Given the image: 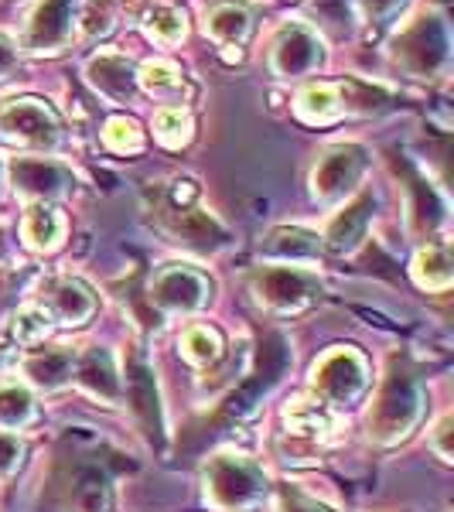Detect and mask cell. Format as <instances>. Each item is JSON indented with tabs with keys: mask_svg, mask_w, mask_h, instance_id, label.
I'll use <instances>...</instances> for the list:
<instances>
[{
	"mask_svg": "<svg viewBox=\"0 0 454 512\" xmlns=\"http://www.w3.org/2000/svg\"><path fill=\"white\" fill-rule=\"evenodd\" d=\"M390 59L410 79H441L451 65V28L441 11H420L403 21L390 41Z\"/></svg>",
	"mask_w": 454,
	"mask_h": 512,
	"instance_id": "6da1fadb",
	"label": "cell"
},
{
	"mask_svg": "<svg viewBox=\"0 0 454 512\" xmlns=\"http://www.w3.org/2000/svg\"><path fill=\"white\" fill-rule=\"evenodd\" d=\"M267 495V475L246 454L222 451L205 465V499L222 512H246Z\"/></svg>",
	"mask_w": 454,
	"mask_h": 512,
	"instance_id": "7a4b0ae2",
	"label": "cell"
},
{
	"mask_svg": "<svg viewBox=\"0 0 454 512\" xmlns=\"http://www.w3.org/2000/svg\"><path fill=\"white\" fill-rule=\"evenodd\" d=\"M0 140L31 154H55L62 144V120L45 99H7L0 103Z\"/></svg>",
	"mask_w": 454,
	"mask_h": 512,
	"instance_id": "3957f363",
	"label": "cell"
},
{
	"mask_svg": "<svg viewBox=\"0 0 454 512\" xmlns=\"http://www.w3.org/2000/svg\"><path fill=\"white\" fill-rule=\"evenodd\" d=\"M369 390V366L356 349H335L321 355L311 369V393L328 410L352 407Z\"/></svg>",
	"mask_w": 454,
	"mask_h": 512,
	"instance_id": "277c9868",
	"label": "cell"
},
{
	"mask_svg": "<svg viewBox=\"0 0 454 512\" xmlns=\"http://www.w3.org/2000/svg\"><path fill=\"white\" fill-rule=\"evenodd\" d=\"M79 11V0H41L35 11L28 14L18 48L24 55H38V59L62 55L79 31Z\"/></svg>",
	"mask_w": 454,
	"mask_h": 512,
	"instance_id": "5b68a950",
	"label": "cell"
},
{
	"mask_svg": "<svg viewBox=\"0 0 454 512\" xmlns=\"http://www.w3.org/2000/svg\"><path fill=\"white\" fill-rule=\"evenodd\" d=\"M420 420V390L407 373H393L379 390L373 410H369V437L379 444H393L410 434Z\"/></svg>",
	"mask_w": 454,
	"mask_h": 512,
	"instance_id": "8992f818",
	"label": "cell"
},
{
	"mask_svg": "<svg viewBox=\"0 0 454 512\" xmlns=\"http://www.w3.org/2000/svg\"><path fill=\"white\" fill-rule=\"evenodd\" d=\"M369 171V151L359 144H335L318 158L311 171V195L321 205L345 202L359 188V181Z\"/></svg>",
	"mask_w": 454,
	"mask_h": 512,
	"instance_id": "52a82bcc",
	"label": "cell"
},
{
	"mask_svg": "<svg viewBox=\"0 0 454 512\" xmlns=\"http://www.w3.org/2000/svg\"><path fill=\"white\" fill-rule=\"evenodd\" d=\"M325 62V41H321L318 28L308 21H287L270 41L267 65L277 79H304L315 76Z\"/></svg>",
	"mask_w": 454,
	"mask_h": 512,
	"instance_id": "ba28073f",
	"label": "cell"
},
{
	"mask_svg": "<svg viewBox=\"0 0 454 512\" xmlns=\"http://www.w3.org/2000/svg\"><path fill=\"white\" fill-rule=\"evenodd\" d=\"M318 277L311 267H287V263H270L253 277V294L267 311L277 315H297L318 297Z\"/></svg>",
	"mask_w": 454,
	"mask_h": 512,
	"instance_id": "9c48e42d",
	"label": "cell"
},
{
	"mask_svg": "<svg viewBox=\"0 0 454 512\" xmlns=\"http://www.w3.org/2000/svg\"><path fill=\"white\" fill-rule=\"evenodd\" d=\"M209 277L198 274L195 267H181V263H168L151 277V301L164 315H188L198 311L209 301Z\"/></svg>",
	"mask_w": 454,
	"mask_h": 512,
	"instance_id": "30bf717a",
	"label": "cell"
},
{
	"mask_svg": "<svg viewBox=\"0 0 454 512\" xmlns=\"http://www.w3.org/2000/svg\"><path fill=\"white\" fill-rule=\"evenodd\" d=\"M11 185L14 195L24 202H52V198L69 195L76 178L62 161L45 158V154H28V158H14Z\"/></svg>",
	"mask_w": 454,
	"mask_h": 512,
	"instance_id": "8fae6325",
	"label": "cell"
},
{
	"mask_svg": "<svg viewBox=\"0 0 454 512\" xmlns=\"http://www.w3.org/2000/svg\"><path fill=\"white\" fill-rule=\"evenodd\" d=\"M86 79L106 103L113 106H130L137 103L140 86H137V65L127 59L117 48H99L93 59L86 62Z\"/></svg>",
	"mask_w": 454,
	"mask_h": 512,
	"instance_id": "7c38bea8",
	"label": "cell"
},
{
	"mask_svg": "<svg viewBox=\"0 0 454 512\" xmlns=\"http://www.w3.org/2000/svg\"><path fill=\"white\" fill-rule=\"evenodd\" d=\"M41 304H45V311L52 315L55 325L65 328H79L96 315V294L76 277H62L55 284H48Z\"/></svg>",
	"mask_w": 454,
	"mask_h": 512,
	"instance_id": "4fadbf2b",
	"label": "cell"
},
{
	"mask_svg": "<svg viewBox=\"0 0 454 512\" xmlns=\"http://www.w3.org/2000/svg\"><path fill=\"white\" fill-rule=\"evenodd\" d=\"M69 233V219L52 202H28L21 212V243L31 253H52Z\"/></svg>",
	"mask_w": 454,
	"mask_h": 512,
	"instance_id": "5bb4252c",
	"label": "cell"
},
{
	"mask_svg": "<svg viewBox=\"0 0 454 512\" xmlns=\"http://www.w3.org/2000/svg\"><path fill=\"white\" fill-rule=\"evenodd\" d=\"M253 28H257V18L246 4H216L202 18L205 38H212L222 48H236V52L253 38Z\"/></svg>",
	"mask_w": 454,
	"mask_h": 512,
	"instance_id": "9a60e30c",
	"label": "cell"
},
{
	"mask_svg": "<svg viewBox=\"0 0 454 512\" xmlns=\"http://www.w3.org/2000/svg\"><path fill=\"white\" fill-rule=\"evenodd\" d=\"M294 113L301 123L328 127V123L342 120L345 89L335 86V82H308V86H301V93L294 96Z\"/></svg>",
	"mask_w": 454,
	"mask_h": 512,
	"instance_id": "2e32d148",
	"label": "cell"
},
{
	"mask_svg": "<svg viewBox=\"0 0 454 512\" xmlns=\"http://www.w3.org/2000/svg\"><path fill=\"white\" fill-rule=\"evenodd\" d=\"M76 383L86 390L93 400L103 403H117L123 393L117 362L106 349H89L82 359H76Z\"/></svg>",
	"mask_w": 454,
	"mask_h": 512,
	"instance_id": "e0dca14e",
	"label": "cell"
},
{
	"mask_svg": "<svg viewBox=\"0 0 454 512\" xmlns=\"http://www.w3.org/2000/svg\"><path fill=\"white\" fill-rule=\"evenodd\" d=\"M287 434L311 437V441H325L335 431V410H328L318 396H294L284 407Z\"/></svg>",
	"mask_w": 454,
	"mask_h": 512,
	"instance_id": "ac0fdd59",
	"label": "cell"
},
{
	"mask_svg": "<svg viewBox=\"0 0 454 512\" xmlns=\"http://www.w3.org/2000/svg\"><path fill=\"white\" fill-rule=\"evenodd\" d=\"M263 256L287 267H311L321 256V239L315 233H301V229H274L260 246Z\"/></svg>",
	"mask_w": 454,
	"mask_h": 512,
	"instance_id": "d6986e66",
	"label": "cell"
},
{
	"mask_svg": "<svg viewBox=\"0 0 454 512\" xmlns=\"http://www.w3.org/2000/svg\"><path fill=\"white\" fill-rule=\"evenodd\" d=\"M140 31H144V35L151 38L158 48H178L181 41L188 38L185 7L154 0V4H147L144 14H140Z\"/></svg>",
	"mask_w": 454,
	"mask_h": 512,
	"instance_id": "ffe728a7",
	"label": "cell"
},
{
	"mask_svg": "<svg viewBox=\"0 0 454 512\" xmlns=\"http://www.w3.org/2000/svg\"><path fill=\"white\" fill-rule=\"evenodd\" d=\"M24 373L41 390H62L76 379V352L69 349H48L24 359Z\"/></svg>",
	"mask_w": 454,
	"mask_h": 512,
	"instance_id": "44dd1931",
	"label": "cell"
},
{
	"mask_svg": "<svg viewBox=\"0 0 454 512\" xmlns=\"http://www.w3.org/2000/svg\"><path fill=\"white\" fill-rule=\"evenodd\" d=\"M369 209H373V198L362 195L352 205H345L342 212H335V219L328 222V233H325L328 246H332L335 253L356 250L362 233H366V226H369Z\"/></svg>",
	"mask_w": 454,
	"mask_h": 512,
	"instance_id": "7402d4cb",
	"label": "cell"
},
{
	"mask_svg": "<svg viewBox=\"0 0 454 512\" xmlns=\"http://www.w3.org/2000/svg\"><path fill=\"white\" fill-rule=\"evenodd\" d=\"M151 127H154L158 144L171 147V151H181V147L195 137V117H192V110L181 103H161L151 117Z\"/></svg>",
	"mask_w": 454,
	"mask_h": 512,
	"instance_id": "603a6c76",
	"label": "cell"
},
{
	"mask_svg": "<svg viewBox=\"0 0 454 512\" xmlns=\"http://www.w3.org/2000/svg\"><path fill=\"white\" fill-rule=\"evenodd\" d=\"M137 86L140 93L164 99V103H178V93L185 89L181 69L171 59H147L144 65H137Z\"/></svg>",
	"mask_w": 454,
	"mask_h": 512,
	"instance_id": "cb8c5ba5",
	"label": "cell"
},
{
	"mask_svg": "<svg viewBox=\"0 0 454 512\" xmlns=\"http://www.w3.org/2000/svg\"><path fill=\"white\" fill-rule=\"evenodd\" d=\"M414 280L424 287V291H437V294L448 291L451 280H454L448 246H441V243L424 246V250L414 256Z\"/></svg>",
	"mask_w": 454,
	"mask_h": 512,
	"instance_id": "d4e9b609",
	"label": "cell"
},
{
	"mask_svg": "<svg viewBox=\"0 0 454 512\" xmlns=\"http://www.w3.org/2000/svg\"><path fill=\"white\" fill-rule=\"evenodd\" d=\"M35 417V396L28 386L21 383H4L0 386V427L4 431H21Z\"/></svg>",
	"mask_w": 454,
	"mask_h": 512,
	"instance_id": "484cf974",
	"label": "cell"
},
{
	"mask_svg": "<svg viewBox=\"0 0 454 512\" xmlns=\"http://www.w3.org/2000/svg\"><path fill=\"white\" fill-rule=\"evenodd\" d=\"M181 355H185L192 366H212L222 355V338L216 328L209 325H188L181 335Z\"/></svg>",
	"mask_w": 454,
	"mask_h": 512,
	"instance_id": "4316f807",
	"label": "cell"
},
{
	"mask_svg": "<svg viewBox=\"0 0 454 512\" xmlns=\"http://www.w3.org/2000/svg\"><path fill=\"white\" fill-rule=\"evenodd\" d=\"M52 315L45 311V304H24V308H18V315H14V342L24 345V349H31V345L45 342L48 332H52Z\"/></svg>",
	"mask_w": 454,
	"mask_h": 512,
	"instance_id": "83f0119b",
	"label": "cell"
},
{
	"mask_svg": "<svg viewBox=\"0 0 454 512\" xmlns=\"http://www.w3.org/2000/svg\"><path fill=\"white\" fill-rule=\"evenodd\" d=\"M103 144L113 154H140L144 151V130L134 117H110L103 123Z\"/></svg>",
	"mask_w": 454,
	"mask_h": 512,
	"instance_id": "f1b7e54d",
	"label": "cell"
},
{
	"mask_svg": "<svg viewBox=\"0 0 454 512\" xmlns=\"http://www.w3.org/2000/svg\"><path fill=\"white\" fill-rule=\"evenodd\" d=\"M21 454H24V444L18 441V434H14V431H4V427H0V475L18 472Z\"/></svg>",
	"mask_w": 454,
	"mask_h": 512,
	"instance_id": "f546056e",
	"label": "cell"
},
{
	"mask_svg": "<svg viewBox=\"0 0 454 512\" xmlns=\"http://www.w3.org/2000/svg\"><path fill=\"white\" fill-rule=\"evenodd\" d=\"M356 4L366 21H390L410 4V0H356Z\"/></svg>",
	"mask_w": 454,
	"mask_h": 512,
	"instance_id": "4dcf8cb0",
	"label": "cell"
},
{
	"mask_svg": "<svg viewBox=\"0 0 454 512\" xmlns=\"http://www.w3.org/2000/svg\"><path fill=\"white\" fill-rule=\"evenodd\" d=\"M18 65H21L18 38H11V35H4V31H0V82L11 79L14 72H18Z\"/></svg>",
	"mask_w": 454,
	"mask_h": 512,
	"instance_id": "1f68e13d",
	"label": "cell"
},
{
	"mask_svg": "<svg viewBox=\"0 0 454 512\" xmlns=\"http://www.w3.org/2000/svg\"><path fill=\"white\" fill-rule=\"evenodd\" d=\"M448 437H451V417H444L441 424L434 427V451L441 454L444 461H451V448H448Z\"/></svg>",
	"mask_w": 454,
	"mask_h": 512,
	"instance_id": "d6a6232c",
	"label": "cell"
},
{
	"mask_svg": "<svg viewBox=\"0 0 454 512\" xmlns=\"http://www.w3.org/2000/svg\"><path fill=\"white\" fill-rule=\"evenodd\" d=\"M280 512H325V509L315 506L311 499H304V495H284V502H280Z\"/></svg>",
	"mask_w": 454,
	"mask_h": 512,
	"instance_id": "836d02e7",
	"label": "cell"
},
{
	"mask_svg": "<svg viewBox=\"0 0 454 512\" xmlns=\"http://www.w3.org/2000/svg\"><path fill=\"white\" fill-rule=\"evenodd\" d=\"M0 181H4V161H0Z\"/></svg>",
	"mask_w": 454,
	"mask_h": 512,
	"instance_id": "e575fe53",
	"label": "cell"
}]
</instances>
